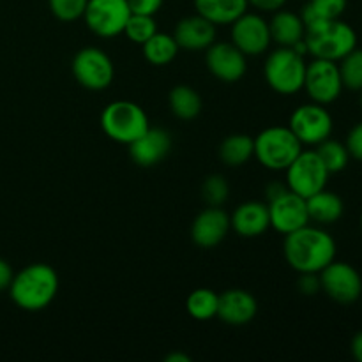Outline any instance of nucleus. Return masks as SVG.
I'll list each match as a JSON object with an SVG mask.
<instances>
[{"mask_svg":"<svg viewBox=\"0 0 362 362\" xmlns=\"http://www.w3.org/2000/svg\"><path fill=\"white\" fill-rule=\"evenodd\" d=\"M283 251L290 267L299 274L320 272L336 258V243L325 230L306 225L286 233Z\"/></svg>","mask_w":362,"mask_h":362,"instance_id":"nucleus-1","label":"nucleus"},{"mask_svg":"<svg viewBox=\"0 0 362 362\" xmlns=\"http://www.w3.org/2000/svg\"><path fill=\"white\" fill-rule=\"evenodd\" d=\"M59 292V276L48 264H32L14 274L9 285L13 303L20 310L41 311L53 303Z\"/></svg>","mask_w":362,"mask_h":362,"instance_id":"nucleus-2","label":"nucleus"},{"mask_svg":"<svg viewBox=\"0 0 362 362\" xmlns=\"http://www.w3.org/2000/svg\"><path fill=\"white\" fill-rule=\"evenodd\" d=\"M304 41L315 59L341 60L357 46V34L349 23L338 20H317L306 25Z\"/></svg>","mask_w":362,"mask_h":362,"instance_id":"nucleus-3","label":"nucleus"},{"mask_svg":"<svg viewBox=\"0 0 362 362\" xmlns=\"http://www.w3.org/2000/svg\"><path fill=\"white\" fill-rule=\"evenodd\" d=\"M255 158L269 170H286L303 152V144L290 127L272 126L260 131L253 140Z\"/></svg>","mask_w":362,"mask_h":362,"instance_id":"nucleus-4","label":"nucleus"},{"mask_svg":"<svg viewBox=\"0 0 362 362\" xmlns=\"http://www.w3.org/2000/svg\"><path fill=\"white\" fill-rule=\"evenodd\" d=\"M101 127L110 140L131 145L151 127L147 113L133 101H113L103 110Z\"/></svg>","mask_w":362,"mask_h":362,"instance_id":"nucleus-5","label":"nucleus"},{"mask_svg":"<svg viewBox=\"0 0 362 362\" xmlns=\"http://www.w3.org/2000/svg\"><path fill=\"white\" fill-rule=\"evenodd\" d=\"M265 80L269 87L283 95L296 94L303 88L304 74H306V62L304 57L296 49L279 46L272 53H269L264 67Z\"/></svg>","mask_w":362,"mask_h":362,"instance_id":"nucleus-6","label":"nucleus"},{"mask_svg":"<svg viewBox=\"0 0 362 362\" xmlns=\"http://www.w3.org/2000/svg\"><path fill=\"white\" fill-rule=\"evenodd\" d=\"M285 172L288 189L303 198H310L311 194L325 189L331 175L317 151H303Z\"/></svg>","mask_w":362,"mask_h":362,"instance_id":"nucleus-7","label":"nucleus"},{"mask_svg":"<svg viewBox=\"0 0 362 362\" xmlns=\"http://www.w3.org/2000/svg\"><path fill=\"white\" fill-rule=\"evenodd\" d=\"M113 62L101 48H81L73 59V76L88 90H103L113 81Z\"/></svg>","mask_w":362,"mask_h":362,"instance_id":"nucleus-8","label":"nucleus"},{"mask_svg":"<svg viewBox=\"0 0 362 362\" xmlns=\"http://www.w3.org/2000/svg\"><path fill=\"white\" fill-rule=\"evenodd\" d=\"M129 16L127 0H88L83 13L87 27L103 39L122 34Z\"/></svg>","mask_w":362,"mask_h":362,"instance_id":"nucleus-9","label":"nucleus"},{"mask_svg":"<svg viewBox=\"0 0 362 362\" xmlns=\"http://www.w3.org/2000/svg\"><path fill=\"white\" fill-rule=\"evenodd\" d=\"M303 88L313 99V103L324 106L334 103L343 90L338 64L325 59H315L313 62L306 64Z\"/></svg>","mask_w":362,"mask_h":362,"instance_id":"nucleus-10","label":"nucleus"},{"mask_svg":"<svg viewBox=\"0 0 362 362\" xmlns=\"http://www.w3.org/2000/svg\"><path fill=\"white\" fill-rule=\"evenodd\" d=\"M322 290L339 304H352L362 296V278L350 264L332 260L318 272Z\"/></svg>","mask_w":362,"mask_h":362,"instance_id":"nucleus-11","label":"nucleus"},{"mask_svg":"<svg viewBox=\"0 0 362 362\" xmlns=\"http://www.w3.org/2000/svg\"><path fill=\"white\" fill-rule=\"evenodd\" d=\"M290 129L303 145H318L332 133V117L324 105L310 103L303 105L290 117Z\"/></svg>","mask_w":362,"mask_h":362,"instance_id":"nucleus-12","label":"nucleus"},{"mask_svg":"<svg viewBox=\"0 0 362 362\" xmlns=\"http://www.w3.org/2000/svg\"><path fill=\"white\" fill-rule=\"evenodd\" d=\"M269 218H271V226L276 232L292 233L303 226L310 225V214H308L306 198L293 191L286 189L274 200L267 204Z\"/></svg>","mask_w":362,"mask_h":362,"instance_id":"nucleus-13","label":"nucleus"},{"mask_svg":"<svg viewBox=\"0 0 362 362\" xmlns=\"http://www.w3.org/2000/svg\"><path fill=\"white\" fill-rule=\"evenodd\" d=\"M269 21L257 13H244L232 23V42L244 55L258 57L271 45Z\"/></svg>","mask_w":362,"mask_h":362,"instance_id":"nucleus-14","label":"nucleus"},{"mask_svg":"<svg viewBox=\"0 0 362 362\" xmlns=\"http://www.w3.org/2000/svg\"><path fill=\"white\" fill-rule=\"evenodd\" d=\"M205 64L212 76L225 83H235L246 73V55L233 42H212L207 48Z\"/></svg>","mask_w":362,"mask_h":362,"instance_id":"nucleus-15","label":"nucleus"},{"mask_svg":"<svg viewBox=\"0 0 362 362\" xmlns=\"http://www.w3.org/2000/svg\"><path fill=\"white\" fill-rule=\"evenodd\" d=\"M230 216L219 207H207L194 218L193 226H191V239L197 246L214 247L225 240L228 235Z\"/></svg>","mask_w":362,"mask_h":362,"instance_id":"nucleus-16","label":"nucleus"},{"mask_svg":"<svg viewBox=\"0 0 362 362\" xmlns=\"http://www.w3.org/2000/svg\"><path fill=\"white\" fill-rule=\"evenodd\" d=\"M172 148V138L161 127H148L138 140L129 145V156L134 165L151 168L159 165Z\"/></svg>","mask_w":362,"mask_h":362,"instance_id":"nucleus-17","label":"nucleus"},{"mask_svg":"<svg viewBox=\"0 0 362 362\" xmlns=\"http://www.w3.org/2000/svg\"><path fill=\"white\" fill-rule=\"evenodd\" d=\"M173 37L179 48L200 52V49H207L216 41V25L197 13L193 16L182 18L175 25Z\"/></svg>","mask_w":362,"mask_h":362,"instance_id":"nucleus-18","label":"nucleus"},{"mask_svg":"<svg viewBox=\"0 0 362 362\" xmlns=\"http://www.w3.org/2000/svg\"><path fill=\"white\" fill-rule=\"evenodd\" d=\"M257 299L240 288L226 290L219 296L218 317L228 325H246L257 317Z\"/></svg>","mask_w":362,"mask_h":362,"instance_id":"nucleus-19","label":"nucleus"},{"mask_svg":"<svg viewBox=\"0 0 362 362\" xmlns=\"http://www.w3.org/2000/svg\"><path fill=\"white\" fill-rule=\"evenodd\" d=\"M230 226L244 239L260 237L271 228L267 204L262 202H244L230 216Z\"/></svg>","mask_w":362,"mask_h":362,"instance_id":"nucleus-20","label":"nucleus"},{"mask_svg":"<svg viewBox=\"0 0 362 362\" xmlns=\"http://www.w3.org/2000/svg\"><path fill=\"white\" fill-rule=\"evenodd\" d=\"M269 30H271L272 41L278 42L279 46L292 48L296 42L304 39L306 25L299 14L278 9L274 11V16L269 21Z\"/></svg>","mask_w":362,"mask_h":362,"instance_id":"nucleus-21","label":"nucleus"},{"mask_svg":"<svg viewBox=\"0 0 362 362\" xmlns=\"http://www.w3.org/2000/svg\"><path fill=\"white\" fill-rule=\"evenodd\" d=\"M247 6V0H194L197 13L214 25H232Z\"/></svg>","mask_w":362,"mask_h":362,"instance_id":"nucleus-22","label":"nucleus"},{"mask_svg":"<svg viewBox=\"0 0 362 362\" xmlns=\"http://www.w3.org/2000/svg\"><path fill=\"white\" fill-rule=\"evenodd\" d=\"M306 205L310 221L318 223V225H332L341 218L345 211L341 198L327 189H322L306 198Z\"/></svg>","mask_w":362,"mask_h":362,"instance_id":"nucleus-23","label":"nucleus"},{"mask_svg":"<svg viewBox=\"0 0 362 362\" xmlns=\"http://www.w3.org/2000/svg\"><path fill=\"white\" fill-rule=\"evenodd\" d=\"M255 154V144L253 138L247 136V134L237 133L230 134L223 140L221 147H219V158L225 163L226 166H243L253 158Z\"/></svg>","mask_w":362,"mask_h":362,"instance_id":"nucleus-24","label":"nucleus"},{"mask_svg":"<svg viewBox=\"0 0 362 362\" xmlns=\"http://www.w3.org/2000/svg\"><path fill=\"white\" fill-rule=\"evenodd\" d=\"M170 110L177 119L191 120L198 117L202 112V98L194 88L187 87V85H177L172 88L168 95Z\"/></svg>","mask_w":362,"mask_h":362,"instance_id":"nucleus-25","label":"nucleus"},{"mask_svg":"<svg viewBox=\"0 0 362 362\" xmlns=\"http://www.w3.org/2000/svg\"><path fill=\"white\" fill-rule=\"evenodd\" d=\"M141 46H144V57L152 66H166L175 59L180 49L173 35L161 34V32H156Z\"/></svg>","mask_w":362,"mask_h":362,"instance_id":"nucleus-26","label":"nucleus"},{"mask_svg":"<svg viewBox=\"0 0 362 362\" xmlns=\"http://www.w3.org/2000/svg\"><path fill=\"white\" fill-rule=\"evenodd\" d=\"M219 296L211 288H197L189 293L186 300V310L194 320H211L218 317Z\"/></svg>","mask_w":362,"mask_h":362,"instance_id":"nucleus-27","label":"nucleus"},{"mask_svg":"<svg viewBox=\"0 0 362 362\" xmlns=\"http://www.w3.org/2000/svg\"><path fill=\"white\" fill-rule=\"evenodd\" d=\"M346 4L349 0H308L300 18L304 25L317 20H338L345 13Z\"/></svg>","mask_w":362,"mask_h":362,"instance_id":"nucleus-28","label":"nucleus"},{"mask_svg":"<svg viewBox=\"0 0 362 362\" xmlns=\"http://www.w3.org/2000/svg\"><path fill=\"white\" fill-rule=\"evenodd\" d=\"M317 147L318 158L322 159V163H324L329 173H338L346 168L350 159V152L346 148V145H343L341 141L327 138L322 144H318Z\"/></svg>","mask_w":362,"mask_h":362,"instance_id":"nucleus-29","label":"nucleus"},{"mask_svg":"<svg viewBox=\"0 0 362 362\" xmlns=\"http://www.w3.org/2000/svg\"><path fill=\"white\" fill-rule=\"evenodd\" d=\"M339 62H341L338 67L343 87L350 90H362V49L356 46Z\"/></svg>","mask_w":362,"mask_h":362,"instance_id":"nucleus-30","label":"nucleus"},{"mask_svg":"<svg viewBox=\"0 0 362 362\" xmlns=\"http://www.w3.org/2000/svg\"><path fill=\"white\" fill-rule=\"evenodd\" d=\"M156 32H158V25H156L154 16H148V14H131L122 34H126L129 41L136 42V45H144Z\"/></svg>","mask_w":362,"mask_h":362,"instance_id":"nucleus-31","label":"nucleus"},{"mask_svg":"<svg viewBox=\"0 0 362 362\" xmlns=\"http://www.w3.org/2000/svg\"><path fill=\"white\" fill-rule=\"evenodd\" d=\"M230 186L223 175H211L202 184V198L209 207H221L228 200Z\"/></svg>","mask_w":362,"mask_h":362,"instance_id":"nucleus-32","label":"nucleus"},{"mask_svg":"<svg viewBox=\"0 0 362 362\" xmlns=\"http://www.w3.org/2000/svg\"><path fill=\"white\" fill-rule=\"evenodd\" d=\"M88 0H48L49 11L60 21H74L83 18Z\"/></svg>","mask_w":362,"mask_h":362,"instance_id":"nucleus-33","label":"nucleus"},{"mask_svg":"<svg viewBox=\"0 0 362 362\" xmlns=\"http://www.w3.org/2000/svg\"><path fill=\"white\" fill-rule=\"evenodd\" d=\"M297 288L303 296H317L322 290L320 276L318 272H300V278L297 281Z\"/></svg>","mask_w":362,"mask_h":362,"instance_id":"nucleus-34","label":"nucleus"},{"mask_svg":"<svg viewBox=\"0 0 362 362\" xmlns=\"http://www.w3.org/2000/svg\"><path fill=\"white\" fill-rule=\"evenodd\" d=\"M165 0H127L131 14H148L154 16L159 9H161Z\"/></svg>","mask_w":362,"mask_h":362,"instance_id":"nucleus-35","label":"nucleus"},{"mask_svg":"<svg viewBox=\"0 0 362 362\" xmlns=\"http://www.w3.org/2000/svg\"><path fill=\"white\" fill-rule=\"evenodd\" d=\"M345 145L352 158L362 161V122H359L357 126H354L352 129H350Z\"/></svg>","mask_w":362,"mask_h":362,"instance_id":"nucleus-36","label":"nucleus"},{"mask_svg":"<svg viewBox=\"0 0 362 362\" xmlns=\"http://www.w3.org/2000/svg\"><path fill=\"white\" fill-rule=\"evenodd\" d=\"M247 4L253 6L255 9L264 11V13H274L285 6L286 0H247Z\"/></svg>","mask_w":362,"mask_h":362,"instance_id":"nucleus-37","label":"nucleus"},{"mask_svg":"<svg viewBox=\"0 0 362 362\" xmlns=\"http://www.w3.org/2000/svg\"><path fill=\"white\" fill-rule=\"evenodd\" d=\"M13 278H14V272L13 269H11V265L7 264L4 258H0V292L9 288Z\"/></svg>","mask_w":362,"mask_h":362,"instance_id":"nucleus-38","label":"nucleus"},{"mask_svg":"<svg viewBox=\"0 0 362 362\" xmlns=\"http://www.w3.org/2000/svg\"><path fill=\"white\" fill-rule=\"evenodd\" d=\"M350 349H352L354 359H357L359 362H362V331L357 332V334L354 336L352 345H350Z\"/></svg>","mask_w":362,"mask_h":362,"instance_id":"nucleus-39","label":"nucleus"},{"mask_svg":"<svg viewBox=\"0 0 362 362\" xmlns=\"http://www.w3.org/2000/svg\"><path fill=\"white\" fill-rule=\"evenodd\" d=\"M286 189H288V186H283V184H279V182L269 184V186H267V198H269V202L274 200V198L279 197V194H281V193H285Z\"/></svg>","mask_w":362,"mask_h":362,"instance_id":"nucleus-40","label":"nucleus"},{"mask_svg":"<svg viewBox=\"0 0 362 362\" xmlns=\"http://www.w3.org/2000/svg\"><path fill=\"white\" fill-rule=\"evenodd\" d=\"M166 362H189L191 359L187 356H184V354H170V356H166Z\"/></svg>","mask_w":362,"mask_h":362,"instance_id":"nucleus-41","label":"nucleus"},{"mask_svg":"<svg viewBox=\"0 0 362 362\" xmlns=\"http://www.w3.org/2000/svg\"><path fill=\"white\" fill-rule=\"evenodd\" d=\"M361 230H362V216H361Z\"/></svg>","mask_w":362,"mask_h":362,"instance_id":"nucleus-42","label":"nucleus"},{"mask_svg":"<svg viewBox=\"0 0 362 362\" xmlns=\"http://www.w3.org/2000/svg\"><path fill=\"white\" fill-rule=\"evenodd\" d=\"M362 92V90H361ZM361 106H362V94H361Z\"/></svg>","mask_w":362,"mask_h":362,"instance_id":"nucleus-43","label":"nucleus"}]
</instances>
